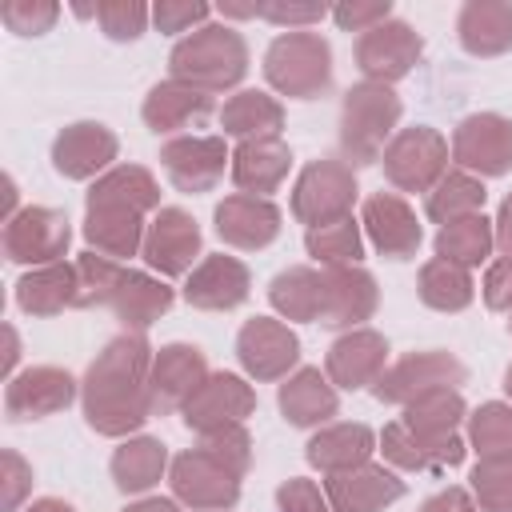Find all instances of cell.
I'll return each mask as SVG.
<instances>
[{"mask_svg":"<svg viewBox=\"0 0 512 512\" xmlns=\"http://www.w3.org/2000/svg\"><path fill=\"white\" fill-rule=\"evenodd\" d=\"M376 452H384V460L396 472H440V468H456L464 460L468 440L460 432H452V436H416L412 428L392 420V424H384Z\"/></svg>","mask_w":512,"mask_h":512,"instance_id":"7402d4cb","label":"cell"},{"mask_svg":"<svg viewBox=\"0 0 512 512\" xmlns=\"http://www.w3.org/2000/svg\"><path fill=\"white\" fill-rule=\"evenodd\" d=\"M152 356L156 348L144 332H120L96 352L80 380V408L92 432L128 440L152 420Z\"/></svg>","mask_w":512,"mask_h":512,"instance_id":"6da1fadb","label":"cell"},{"mask_svg":"<svg viewBox=\"0 0 512 512\" xmlns=\"http://www.w3.org/2000/svg\"><path fill=\"white\" fill-rule=\"evenodd\" d=\"M480 296H484L488 312H512V256H500L488 264Z\"/></svg>","mask_w":512,"mask_h":512,"instance_id":"db71d44e","label":"cell"},{"mask_svg":"<svg viewBox=\"0 0 512 512\" xmlns=\"http://www.w3.org/2000/svg\"><path fill=\"white\" fill-rule=\"evenodd\" d=\"M148 20H152V4L144 0H100V12H96L100 32L116 44L140 40L148 32Z\"/></svg>","mask_w":512,"mask_h":512,"instance_id":"f6af8a7d","label":"cell"},{"mask_svg":"<svg viewBox=\"0 0 512 512\" xmlns=\"http://www.w3.org/2000/svg\"><path fill=\"white\" fill-rule=\"evenodd\" d=\"M212 112H216L212 92H204L196 84H184V80H172V76L152 84L144 104H140V116L156 136H184V128L208 120Z\"/></svg>","mask_w":512,"mask_h":512,"instance_id":"d4e9b609","label":"cell"},{"mask_svg":"<svg viewBox=\"0 0 512 512\" xmlns=\"http://www.w3.org/2000/svg\"><path fill=\"white\" fill-rule=\"evenodd\" d=\"M416 512H480V508H476V500H472V492H468V488L448 484V488L432 492Z\"/></svg>","mask_w":512,"mask_h":512,"instance_id":"11a10c76","label":"cell"},{"mask_svg":"<svg viewBox=\"0 0 512 512\" xmlns=\"http://www.w3.org/2000/svg\"><path fill=\"white\" fill-rule=\"evenodd\" d=\"M332 20L344 28V32H372L380 28L384 20H392V0H340L332 8Z\"/></svg>","mask_w":512,"mask_h":512,"instance_id":"816d5d0a","label":"cell"},{"mask_svg":"<svg viewBox=\"0 0 512 512\" xmlns=\"http://www.w3.org/2000/svg\"><path fill=\"white\" fill-rule=\"evenodd\" d=\"M380 304L376 276L360 264L348 268H324V304H320V324L324 328H364Z\"/></svg>","mask_w":512,"mask_h":512,"instance_id":"cb8c5ba5","label":"cell"},{"mask_svg":"<svg viewBox=\"0 0 512 512\" xmlns=\"http://www.w3.org/2000/svg\"><path fill=\"white\" fill-rule=\"evenodd\" d=\"M456 36L468 56H504L512 48V0H464Z\"/></svg>","mask_w":512,"mask_h":512,"instance_id":"4dcf8cb0","label":"cell"},{"mask_svg":"<svg viewBox=\"0 0 512 512\" xmlns=\"http://www.w3.org/2000/svg\"><path fill=\"white\" fill-rule=\"evenodd\" d=\"M276 512H332L324 488L308 476H288L276 488Z\"/></svg>","mask_w":512,"mask_h":512,"instance_id":"f5cc1de1","label":"cell"},{"mask_svg":"<svg viewBox=\"0 0 512 512\" xmlns=\"http://www.w3.org/2000/svg\"><path fill=\"white\" fill-rule=\"evenodd\" d=\"M24 512H76L68 500H60V496H40V500H32Z\"/></svg>","mask_w":512,"mask_h":512,"instance_id":"6125c7cd","label":"cell"},{"mask_svg":"<svg viewBox=\"0 0 512 512\" xmlns=\"http://www.w3.org/2000/svg\"><path fill=\"white\" fill-rule=\"evenodd\" d=\"M32 484H36L32 464L16 448H0V512H24Z\"/></svg>","mask_w":512,"mask_h":512,"instance_id":"f907efd6","label":"cell"},{"mask_svg":"<svg viewBox=\"0 0 512 512\" xmlns=\"http://www.w3.org/2000/svg\"><path fill=\"white\" fill-rule=\"evenodd\" d=\"M0 20L16 36H44L60 20L56 0H0Z\"/></svg>","mask_w":512,"mask_h":512,"instance_id":"bcb514c9","label":"cell"},{"mask_svg":"<svg viewBox=\"0 0 512 512\" xmlns=\"http://www.w3.org/2000/svg\"><path fill=\"white\" fill-rule=\"evenodd\" d=\"M148 212H160V184L144 164H116L92 180L84 200V240L92 252L132 260L144 248Z\"/></svg>","mask_w":512,"mask_h":512,"instance_id":"7a4b0ae2","label":"cell"},{"mask_svg":"<svg viewBox=\"0 0 512 512\" xmlns=\"http://www.w3.org/2000/svg\"><path fill=\"white\" fill-rule=\"evenodd\" d=\"M304 248L316 260V268H348L364 256V224L356 216H344L336 224H320L304 232Z\"/></svg>","mask_w":512,"mask_h":512,"instance_id":"60d3db41","label":"cell"},{"mask_svg":"<svg viewBox=\"0 0 512 512\" xmlns=\"http://www.w3.org/2000/svg\"><path fill=\"white\" fill-rule=\"evenodd\" d=\"M388 368V340L376 328H348L332 340L328 356H324V376L344 388V392H360L372 388Z\"/></svg>","mask_w":512,"mask_h":512,"instance_id":"d6986e66","label":"cell"},{"mask_svg":"<svg viewBox=\"0 0 512 512\" xmlns=\"http://www.w3.org/2000/svg\"><path fill=\"white\" fill-rule=\"evenodd\" d=\"M120 140L100 120H72L52 140V168L64 180H100L108 168H116Z\"/></svg>","mask_w":512,"mask_h":512,"instance_id":"ac0fdd59","label":"cell"},{"mask_svg":"<svg viewBox=\"0 0 512 512\" xmlns=\"http://www.w3.org/2000/svg\"><path fill=\"white\" fill-rule=\"evenodd\" d=\"M268 300L276 308V316L284 320H304V324H320V304H324V268L312 264H296L272 276L268 284Z\"/></svg>","mask_w":512,"mask_h":512,"instance_id":"d590c367","label":"cell"},{"mask_svg":"<svg viewBox=\"0 0 512 512\" xmlns=\"http://www.w3.org/2000/svg\"><path fill=\"white\" fill-rule=\"evenodd\" d=\"M124 512H180V500H168V496H140V500H132Z\"/></svg>","mask_w":512,"mask_h":512,"instance_id":"94428289","label":"cell"},{"mask_svg":"<svg viewBox=\"0 0 512 512\" xmlns=\"http://www.w3.org/2000/svg\"><path fill=\"white\" fill-rule=\"evenodd\" d=\"M360 224L372 248L388 260H412L424 240V228L400 192H372L360 208Z\"/></svg>","mask_w":512,"mask_h":512,"instance_id":"ffe728a7","label":"cell"},{"mask_svg":"<svg viewBox=\"0 0 512 512\" xmlns=\"http://www.w3.org/2000/svg\"><path fill=\"white\" fill-rule=\"evenodd\" d=\"M404 116V104L400 96L388 88V84H372V80H360L344 92V104H340V152H344V164L352 168H364V164H376L388 148V140L400 132Z\"/></svg>","mask_w":512,"mask_h":512,"instance_id":"277c9868","label":"cell"},{"mask_svg":"<svg viewBox=\"0 0 512 512\" xmlns=\"http://www.w3.org/2000/svg\"><path fill=\"white\" fill-rule=\"evenodd\" d=\"M212 16H216V8L208 0H156L152 4V24L168 36H180V32L188 36V32L212 24Z\"/></svg>","mask_w":512,"mask_h":512,"instance_id":"7dc6e473","label":"cell"},{"mask_svg":"<svg viewBox=\"0 0 512 512\" xmlns=\"http://www.w3.org/2000/svg\"><path fill=\"white\" fill-rule=\"evenodd\" d=\"M168 484H172V500H180L192 512H228L240 500V476L228 472L200 444L172 456Z\"/></svg>","mask_w":512,"mask_h":512,"instance_id":"9c48e42d","label":"cell"},{"mask_svg":"<svg viewBox=\"0 0 512 512\" xmlns=\"http://www.w3.org/2000/svg\"><path fill=\"white\" fill-rule=\"evenodd\" d=\"M16 216H20V188H16L12 172H4V176H0V220L8 224V220H16Z\"/></svg>","mask_w":512,"mask_h":512,"instance_id":"680465c9","label":"cell"},{"mask_svg":"<svg viewBox=\"0 0 512 512\" xmlns=\"http://www.w3.org/2000/svg\"><path fill=\"white\" fill-rule=\"evenodd\" d=\"M324 16H332V8L320 0H260V20L276 24L280 32H312V24Z\"/></svg>","mask_w":512,"mask_h":512,"instance_id":"c3c4849f","label":"cell"},{"mask_svg":"<svg viewBox=\"0 0 512 512\" xmlns=\"http://www.w3.org/2000/svg\"><path fill=\"white\" fill-rule=\"evenodd\" d=\"M16 304L28 316H60L64 308H76V264L56 260L44 268H28L16 280Z\"/></svg>","mask_w":512,"mask_h":512,"instance_id":"e575fe53","label":"cell"},{"mask_svg":"<svg viewBox=\"0 0 512 512\" xmlns=\"http://www.w3.org/2000/svg\"><path fill=\"white\" fill-rule=\"evenodd\" d=\"M264 80L288 100H316L332 88V48L320 32H280L264 52Z\"/></svg>","mask_w":512,"mask_h":512,"instance_id":"5b68a950","label":"cell"},{"mask_svg":"<svg viewBox=\"0 0 512 512\" xmlns=\"http://www.w3.org/2000/svg\"><path fill=\"white\" fill-rule=\"evenodd\" d=\"M160 164H164V172H168V180H172L176 192L200 196V192H212L220 184L224 168H232V148H228L224 136L184 132V136L164 140Z\"/></svg>","mask_w":512,"mask_h":512,"instance_id":"4fadbf2b","label":"cell"},{"mask_svg":"<svg viewBox=\"0 0 512 512\" xmlns=\"http://www.w3.org/2000/svg\"><path fill=\"white\" fill-rule=\"evenodd\" d=\"M220 128L224 140L232 136L236 144L244 140H280L284 132V104L260 88H240L224 100L220 108Z\"/></svg>","mask_w":512,"mask_h":512,"instance_id":"d6a6232c","label":"cell"},{"mask_svg":"<svg viewBox=\"0 0 512 512\" xmlns=\"http://www.w3.org/2000/svg\"><path fill=\"white\" fill-rule=\"evenodd\" d=\"M448 160H452V148L432 124L400 128L380 156L384 180L396 192H432L440 176L448 172Z\"/></svg>","mask_w":512,"mask_h":512,"instance_id":"52a82bcc","label":"cell"},{"mask_svg":"<svg viewBox=\"0 0 512 512\" xmlns=\"http://www.w3.org/2000/svg\"><path fill=\"white\" fill-rule=\"evenodd\" d=\"M468 448L480 460H500L512 456V404L508 400H488L468 412Z\"/></svg>","mask_w":512,"mask_h":512,"instance_id":"b9f144b4","label":"cell"},{"mask_svg":"<svg viewBox=\"0 0 512 512\" xmlns=\"http://www.w3.org/2000/svg\"><path fill=\"white\" fill-rule=\"evenodd\" d=\"M80 396V380L68 368L56 364H32L24 372H16L4 388V412L8 420L24 424V420H44L64 412L72 400Z\"/></svg>","mask_w":512,"mask_h":512,"instance_id":"e0dca14e","label":"cell"},{"mask_svg":"<svg viewBox=\"0 0 512 512\" xmlns=\"http://www.w3.org/2000/svg\"><path fill=\"white\" fill-rule=\"evenodd\" d=\"M72 264H76V308H112V296L128 268L92 248L80 252Z\"/></svg>","mask_w":512,"mask_h":512,"instance_id":"7bdbcfd3","label":"cell"},{"mask_svg":"<svg viewBox=\"0 0 512 512\" xmlns=\"http://www.w3.org/2000/svg\"><path fill=\"white\" fill-rule=\"evenodd\" d=\"M468 380V368L460 356L444 352V348H424V352H408L396 364L384 368V376L372 384V396L380 404H412L424 392L436 388H460Z\"/></svg>","mask_w":512,"mask_h":512,"instance_id":"ba28073f","label":"cell"},{"mask_svg":"<svg viewBox=\"0 0 512 512\" xmlns=\"http://www.w3.org/2000/svg\"><path fill=\"white\" fill-rule=\"evenodd\" d=\"M508 336H512V320H508Z\"/></svg>","mask_w":512,"mask_h":512,"instance_id":"e7e4bbea","label":"cell"},{"mask_svg":"<svg viewBox=\"0 0 512 512\" xmlns=\"http://www.w3.org/2000/svg\"><path fill=\"white\" fill-rule=\"evenodd\" d=\"M168 72L172 80L196 84L204 92H228L244 80L248 72V44L232 24H204L188 36H180L168 52Z\"/></svg>","mask_w":512,"mask_h":512,"instance_id":"3957f363","label":"cell"},{"mask_svg":"<svg viewBox=\"0 0 512 512\" xmlns=\"http://www.w3.org/2000/svg\"><path fill=\"white\" fill-rule=\"evenodd\" d=\"M416 296H420V304L432 308V312H464V308L476 300V280H472L468 268L432 256V260L420 264Z\"/></svg>","mask_w":512,"mask_h":512,"instance_id":"8d00e7d4","label":"cell"},{"mask_svg":"<svg viewBox=\"0 0 512 512\" xmlns=\"http://www.w3.org/2000/svg\"><path fill=\"white\" fill-rule=\"evenodd\" d=\"M464 420H468V404H464L460 388L424 392L412 404H404V412H400V424L412 428L416 436H452V432H460Z\"/></svg>","mask_w":512,"mask_h":512,"instance_id":"f35d334b","label":"cell"},{"mask_svg":"<svg viewBox=\"0 0 512 512\" xmlns=\"http://www.w3.org/2000/svg\"><path fill=\"white\" fill-rule=\"evenodd\" d=\"M324 496L332 504V512H384L388 504H396L404 496V480L396 476V468H384L376 460L324 476Z\"/></svg>","mask_w":512,"mask_h":512,"instance_id":"4316f807","label":"cell"},{"mask_svg":"<svg viewBox=\"0 0 512 512\" xmlns=\"http://www.w3.org/2000/svg\"><path fill=\"white\" fill-rule=\"evenodd\" d=\"M504 392H508V404H512V364L504 368Z\"/></svg>","mask_w":512,"mask_h":512,"instance_id":"be15d7a7","label":"cell"},{"mask_svg":"<svg viewBox=\"0 0 512 512\" xmlns=\"http://www.w3.org/2000/svg\"><path fill=\"white\" fill-rule=\"evenodd\" d=\"M72 244V224L64 212L56 208H44V204H32V208H20L16 220L4 224V236H0V248L12 264H24V268H44V264H56L64 260Z\"/></svg>","mask_w":512,"mask_h":512,"instance_id":"30bf717a","label":"cell"},{"mask_svg":"<svg viewBox=\"0 0 512 512\" xmlns=\"http://www.w3.org/2000/svg\"><path fill=\"white\" fill-rule=\"evenodd\" d=\"M340 388L320 372V368H296L280 392H276V408L292 428H324L332 424V416L340 412Z\"/></svg>","mask_w":512,"mask_h":512,"instance_id":"83f0119b","label":"cell"},{"mask_svg":"<svg viewBox=\"0 0 512 512\" xmlns=\"http://www.w3.org/2000/svg\"><path fill=\"white\" fill-rule=\"evenodd\" d=\"M360 196L356 184V168L344 160H312L300 168L296 184H292V216L304 228H320V224H336L344 216H352V204Z\"/></svg>","mask_w":512,"mask_h":512,"instance_id":"8992f818","label":"cell"},{"mask_svg":"<svg viewBox=\"0 0 512 512\" xmlns=\"http://www.w3.org/2000/svg\"><path fill=\"white\" fill-rule=\"evenodd\" d=\"M216 8V16L224 20V24H236V20H260V0H252V4H232V0H224V4H212Z\"/></svg>","mask_w":512,"mask_h":512,"instance_id":"91938a15","label":"cell"},{"mask_svg":"<svg viewBox=\"0 0 512 512\" xmlns=\"http://www.w3.org/2000/svg\"><path fill=\"white\" fill-rule=\"evenodd\" d=\"M200 448L212 452V456H216L228 472H236L240 480H244L248 468H252V436H248L244 424H232V428H220V432L200 436Z\"/></svg>","mask_w":512,"mask_h":512,"instance_id":"681fc988","label":"cell"},{"mask_svg":"<svg viewBox=\"0 0 512 512\" xmlns=\"http://www.w3.org/2000/svg\"><path fill=\"white\" fill-rule=\"evenodd\" d=\"M492 228H496V248H500L504 256H512V192L500 200V212H496Z\"/></svg>","mask_w":512,"mask_h":512,"instance_id":"6f0895ef","label":"cell"},{"mask_svg":"<svg viewBox=\"0 0 512 512\" xmlns=\"http://www.w3.org/2000/svg\"><path fill=\"white\" fill-rule=\"evenodd\" d=\"M168 468H172L168 444L156 440V436H128V440H120V448H116L112 460H108L112 484H116L124 496H144V492H152V488L168 476Z\"/></svg>","mask_w":512,"mask_h":512,"instance_id":"1f68e13d","label":"cell"},{"mask_svg":"<svg viewBox=\"0 0 512 512\" xmlns=\"http://www.w3.org/2000/svg\"><path fill=\"white\" fill-rule=\"evenodd\" d=\"M216 220V236L228 244V248H240V252H260L268 248L276 236H280V208L264 196H248V192H232L216 204L212 212Z\"/></svg>","mask_w":512,"mask_h":512,"instance_id":"44dd1931","label":"cell"},{"mask_svg":"<svg viewBox=\"0 0 512 512\" xmlns=\"http://www.w3.org/2000/svg\"><path fill=\"white\" fill-rule=\"evenodd\" d=\"M20 364V332L12 324H0V376L12 380Z\"/></svg>","mask_w":512,"mask_h":512,"instance_id":"9f6ffc18","label":"cell"},{"mask_svg":"<svg viewBox=\"0 0 512 512\" xmlns=\"http://www.w3.org/2000/svg\"><path fill=\"white\" fill-rule=\"evenodd\" d=\"M484 200H488V192H484V180L480 176L460 172V168H448L440 176V184L428 192L424 212H428V220H436L444 228L452 220H464V216L484 212Z\"/></svg>","mask_w":512,"mask_h":512,"instance_id":"ab89813d","label":"cell"},{"mask_svg":"<svg viewBox=\"0 0 512 512\" xmlns=\"http://www.w3.org/2000/svg\"><path fill=\"white\" fill-rule=\"evenodd\" d=\"M212 376L208 356L196 344L172 340L164 348H156L152 356V400L156 412H180L188 404V396Z\"/></svg>","mask_w":512,"mask_h":512,"instance_id":"484cf974","label":"cell"},{"mask_svg":"<svg viewBox=\"0 0 512 512\" xmlns=\"http://www.w3.org/2000/svg\"><path fill=\"white\" fill-rule=\"evenodd\" d=\"M496 248V228L484 212L476 216H464V220H452L436 232V256L440 260H452L460 268H480Z\"/></svg>","mask_w":512,"mask_h":512,"instance_id":"74e56055","label":"cell"},{"mask_svg":"<svg viewBox=\"0 0 512 512\" xmlns=\"http://www.w3.org/2000/svg\"><path fill=\"white\" fill-rule=\"evenodd\" d=\"M252 292V272L244 260L236 256H224V252H212L204 256L188 280H184V300L200 312H228V308H240Z\"/></svg>","mask_w":512,"mask_h":512,"instance_id":"603a6c76","label":"cell"},{"mask_svg":"<svg viewBox=\"0 0 512 512\" xmlns=\"http://www.w3.org/2000/svg\"><path fill=\"white\" fill-rule=\"evenodd\" d=\"M424 56V36L408 20H384L380 28L356 36V68L372 84H396L404 80Z\"/></svg>","mask_w":512,"mask_h":512,"instance_id":"9a60e30c","label":"cell"},{"mask_svg":"<svg viewBox=\"0 0 512 512\" xmlns=\"http://www.w3.org/2000/svg\"><path fill=\"white\" fill-rule=\"evenodd\" d=\"M172 300H176V292L168 288L164 276L128 268L120 288H116V296H112V312L124 324V332H148L172 308Z\"/></svg>","mask_w":512,"mask_h":512,"instance_id":"836d02e7","label":"cell"},{"mask_svg":"<svg viewBox=\"0 0 512 512\" xmlns=\"http://www.w3.org/2000/svg\"><path fill=\"white\" fill-rule=\"evenodd\" d=\"M232 184L248 196L272 200V192L292 172V148L284 140H244L232 148Z\"/></svg>","mask_w":512,"mask_h":512,"instance_id":"f546056e","label":"cell"},{"mask_svg":"<svg viewBox=\"0 0 512 512\" xmlns=\"http://www.w3.org/2000/svg\"><path fill=\"white\" fill-rule=\"evenodd\" d=\"M380 436L368 428V424H324L312 432V440L304 444V460L324 472V476H336V472H348V468H360L372 460Z\"/></svg>","mask_w":512,"mask_h":512,"instance_id":"f1b7e54d","label":"cell"},{"mask_svg":"<svg viewBox=\"0 0 512 512\" xmlns=\"http://www.w3.org/2000/svg\"><path fill=\"white\" fill-rule=\"evenodd\" d=\"M252 412H256V392H252V384H248L244 376H236V372H212V376L188 396V404L180 408V420H184L188 432L208 436V432L244 424Z\"/></svg>","mask_w":512,"mask_h":512,"instance_id":"2e32d148","label":"cell"},{"mask_svg":"<svg viewBox=\"0 0 512 512\" xmlns=\"http://www.w3.org/2000/svg\"><path fill=\"white\" fill-rule=\"evenodd\" d=\"M452 164L472 176L512 172V120L500 112H472L452 132Z\"/></svg>","mask_w":512,"mask_h":512,"instance_id":"7c38bea8","label":"cell"},{"mask_svg":"<svg viewBox=\"0 0 512 512\" xmlns=\"http://www.w3.org/2000/svg\"><path fill=\"white\" fill-rule=\"evenodd\" d=\"M468 492L480 512H512V456L476 460L468 476Z\"/></svg>","mask_w":512,"mask_h":512,"instance_id":"ee69618b","label":"cell"},{"mask_svg":"<svg viewBox=\"0 0 512 512\" xmlns=\"http://www.w3.org/2000/svg\"><path fill=\"white\" fill-rule=\"evenodd\" d=\"M200 248H204V236H200V224L192 220V212H184V208H160L148 220L140 256H144L148 272H156L164 280H176V276H188L200 264L196 260Z\"/></svg>","mask_w":512,"mask_h":512,"instance_id":"5bb4252c","label":"cell"},{"mask_svg":"<svg viewBox=\"0 0 512 512\" xmlns=\"http://www.w3.org/2000/svg\"><path fill=\"white\" fill-rule=\"evenodd\" d=\"M236 360L260 384L288 380L296 372V364H300V336L284 320L252 316L236 332Z\"/></svg>","mask_w":512,"mask_h":512,"instance_id":"8fae6325","label":"cell"}]
</instances>
